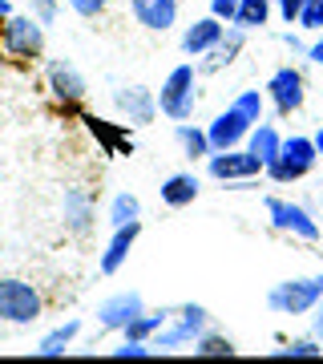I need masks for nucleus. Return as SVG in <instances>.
Segmentation results:
<instances>
[{
    "instance_id": "f257e3e1",
    "label": "nucleus",
    "mask_w": 323,
    "mask_h": 364,
    "mask_svg": "<svg viewBox=\"0 0 323 364\" xmlns=\"http://www.w3.org/2000/svg\"><path fill=\"white\" fill-rule=\"evenodd\" d=\"M40 312H45V299H40L37 284H28V279H16V275H4L0 279V320L4 324H37Z\"/></svg>"
},
{
    "instance_id": "f03ea898",
    "label": "nucleus",
    "mask_w": 323,
    "mask_h": 364,
    "mask_svg": "<svg viewBox=\"0 0 323 364\" xmlns=\"http://www.w3.org/2000/svg\"><path fill=\"white\" fill-rule=\"evenodd\" d=\"M0 45L16 61H37V57H45V25L33 13H13L0 28Z\"/></svg>"
},
{
    "instance_id": "7ed1b4c3",
    "label": "nucleus",
    "mask_w": 323,
    "mask_h": 364,
    "mask_svg": "<svg viewBox=\"0 0 323 364\" xmlns=\"http://www.w3.org/2000/svg\"><path fill=\"white\" fill-rule=\"evenodd\" d=\"M158 109H162L170 122H186V117L194 114V65H178L166 81H162Z\"/></svg>"
},
{
    "instance_id": "20e7f679",
    "label": "nucleus",
    "mask_w": 323,
    "mask_h": 364,
    "mask_svg": "<svg viewBox=\"0 0 323 364\" xmlns=\"http://www.w3.org/2000/svg\"><path fill=\"white\" fill-rule=\"evenodd\" d=\"M202 328H207V308H198V304H182L178 312H174V324H166L150 344L162 348V352L186 348V344H194V340L202 336Z\"/></svg>"
},
{
    "instance_id": "39448f33",
    "label": "nucleus",
    "mask_w": 323,
    "mask_h": 364,
    "mask_svg": "<svg viewBox=\"0 0 323 364\" xmlns=\"http://www.w3.org/2000/svg\"><path fill=\"white\" fill-rule=\"evenodd\" d=\"M315 142H307V138H291V142L279 146V154L267 162V170H271L275 182H291V178H303L311 166H315Z\"/></svg>"
},
{
    "instance_id": "423d86ee",
    "label": "nucleus",
    "mask_w": 323,
    "mask_h": 364,
    "mask_svg": "<svg viewBox=\"0 0 323 364\" xmlns=\"http://www.w3.org/2000/svg\"><path fill=\"white\" fill-rule=\"evenodd\" d=\"M142 312H146V299L138 291H117V296L97 304V328L102 332H126Z\"/></svg>"
},
{
    "instance_id": "0eeeda50",
    "label": "nucleus",
    "mask_w": 323,
    "mask_h": 364,
    "mask_svg": "<svg viewBox=\"0 0 323 364\" xmlns=\"http://www.w3.org/2000/svg\"><path fill=\"white\" fill-rule=\"evenodd\" d=\"M45 81H49L53 102H61L65 109H77V105L85 102V93H89L85 77H81V73L69 65V61H53V65L45 69Z\"/></svg>"
},
{
    "instance_id": "6e6552de",
    "label": "nucleus",
    "mask_w": 323,
    "mask_h": 364,
    "mask_svg": "<svg viewBox=\"0 0 323 364\" xmlns=\"http://www.w3.org/2000/svg\"><path fill=\"white\" fill-rule=\"evenodd\" d=\"M114 105L129 126H150L162 114L158 109V93H150L146 85H121V90H114Z\"/></svg>"
},
{
    "instance_id": "1a4fd4ad",
    "label": "nucleus",
    "mask_w": 323,
    "mask_h": 364,
    "mask_svg": "<svg viewBox=\"0 0 323 364\" xmlns=\"http://www.w3.org/2000/svg\"><path fill=\"white\" fill-rule=\"evenodd\" d=\"M319 296H323V275L319 279H291V284H279L271 291V308L299 316V312H307Z\"/></svg>"
},
{
    "instance_id": "9d476101",
    "label": "nucleus",
    "mask_w": 323,
    "mask_h": 364,
    "mask_svg": "<svg viewBox=\"0 0 323 364\" xmlns=\"http://www.w3.org/2000/svg\"><path fill=\"white\" fill-rule=\"evenodd\" d=\"M267 166L258 154H251V150H219V154H210V174L222 182H231V178H255L258 170Z\"/></svg>"
},
{
    "instance_id": "9b49d317",
    "label": "nucleus",
    "mask_w": 323,
    "mask_h": 364,
    "mask_svg": "<svg viewBox=\"0 0 323 364\" xmlns=\"http://www.w3.org/2000/svg\"><path fill=\"white\" fill-rule=\"evenodd\" d=\"M251 126H255V122H251L239 105H231L226 114H219L214 122H210V130H207L210 134V146H214V154H219V150H234V146L251 134Z\"/></svg>"
},
{
    "instance_id": "f8f14e48",
    "label": "nucleus",
    "mask_w": 323,
    "mask_h": 364,
    "mask_svg": "<svg viewBox=\"0 0 323 364\" xmlns=\"http://www.w3.org/2000/svg\"><path fill=\"white\" fill-rule=\"evenodd\" d=\"M138 235H142V219L126 223V227H114V235H109V247H105L102 259H97L102 275H117V272H121V263L129 259V251H133V243H138Z\"/></svg>"
},
{
    "instance_id": "ddd939ff",
    "label": "nucleus",
    "mask_w": 323,
    "mask_h": 364,
    "mask_svg": "<svg viewBox=\"0 0 323 364\" xmlns=\"http://www.w3.org/2000/svg\"><path fill=\"white\" fill-rule=\"evenodd\" d=\"M129 13L150 33H166L178 21V0H129Z\"/></svg>"
},
{
    "instance_id": "4468645a",
    "label": "nucleus",
    "mask_w": 323,
    "mask_h": 364,
    "mask_svg": "<svg viewBox=\"0 0 323 364\" xmlns=\"http://www.w3.org/2000/svg\"><path fill=\"white\" fill-rule=\"evenodd\" d=\"M81 122H85V130L102 142L105 154H133V138H129V130L121 122H105V117H97V114H81Z\"/></svg>"
},
{
    "instance_id": "2eb2a0df",
    "label": "nucleus",
    "mask_w": 323,
    "mask_h": 364,
    "mask_svg": "<svg viewBox=\"0 0 323 364\" xmlns=\"http://www.w3.org/2000/svg\"><path fill=\"white\" fill-rule=\"evenodd\" d=\"M222 37H226V33H222V21L210 13V16H202V21H194V25L182 33V49L190 53V57H202V53L219 49Z\"/></svg>"
},
{
    "instance_id": "dca6fc26",
    "label": "nucleus",
    "mask_w": 323,
    "mask_h": 364,
    "mask_svg": "<svg viewBox=\"0 0 323 364\" xmlns=\"http://www.w3.org/2000/svg\"><path fill=\"white\" fill-rule=\"evenodd\" d=\"M267 215L275 219V227H283V231L299 235V239H315V235H319V227L311 223L307 210L291 207V203H283V198H267Z\"/></svg>"
},
{
    "instance_id": "f3484780",
    "label": "nucleus",
    "mask_w": 323,
    "mask_h": 364,
    "mask_svg": "<svg viewBox=\"0 0 323 364\" xmlns=\"http://www.w3.org/2000/svg\"><path fill=\"white\" fill-rule=\"evenodd\" d=\"M267 90H271V102L283 117L295 114L299 105H303V77H299V69H279Z\"/></svg>"
},
{
    "instance_id": "a211bd4d",
    "label": "nucleus",
    "mask_w": 323,
    "mask_h": 364,
    "mask_svg": "<svg viewBox=\"0 0 323 364\" xmlns=\"http://www.w3.org/2000/svg\"><path fill=\"white\" fill-rule=\"evenodd\" d=\"M198 191H202V182H198V174H186V170H182V174H170L166 182H162V203H166V207H190L194 198H198Z\"/></svg>"
},
{
    "instance_id": "6ab92c4d",
    "label": "nucleus",
    "mask_w": 323,
    "mask_h": 364,
    "mask_svg": "<svg viewBox=\"0 0 323 364\" xmlns=\"http://www.w3.org/2000/svg\"><path fill=\"white\" fill-rule=\"evenodd\" d=\"M77 336H81V320H65V324H57L53 332H45V336H40L37 356H65V348H69Z\"/></svg>"
},
{
    "instance_id": "aec40b11",
    "label": "nucleus",
    "mask_w": 323,
    "mask_h": 364,
    "mask_svg": "<svg viewBox=\"0 0 323 364\" xmlns=\"http://www.w3.org/2000/svg\"><path fill=\"white\" fill-rule=\"evenodd\" d=\"M93 223V203L81 191H65V227L73 235H85Z\"/></svg>"
},
{
    "instance_id": "412c9836",
    "label": "nucleus",
    "mask_w": 323,
    "mask_h": 364,
    "mask_svg": "<svg viewBox=\"0 0 323 364\" xmlns=\"http://www.w3.org/2000/svg\"><path fill=\"white\" fill-rule=\"evenodd\" d=\"M109 227H126V223L133 219H142V198L138 195H129V191H117L114 198H109Z\"/></svg>"
},
{
    "instance_id": "4be33fe9",
    "label": "nucleus",
    "mask_w": 323,
    "mask_h": 364,
    "mask_svg": "<svg viewBox=\"0 0 323 364\" xmlns=\"http://www.w3.org/2000/svg\"><path fill=\"white\" fill-rule=\"evenodd\" d=\"M166 324H170V312H142L133 324L126 328V332H121V336H126V340H146V344H150V340H154Z\"/></svg>"
},
{
    "instance_id": "5701e85b",
    "label": "nucleus",
    "mask_w": 323,
    "mask_h": 364,
    "mask_svg": "<svg viewBox=\"0 0 323 364\" xmlns=\"http://www.w3.org/2000/svg\"><path fill=\"white\" fill-rule=\"evenodd\" d=\"M178 146L186 150V158H210L214 146H210V134L207 130H194L186 122H178Z\"/></svg>"
},
{
    "instance_id": "b1692460",
    "label": "nucleus",
    "mask_w": 323,
    "mask_h": 364,
    "mask_svg": "<svg viewBox=\"0 0 323 364\" xmlns=\"http://www.w3.org/2000/svg\"><path fill=\"white\" fill-rule=\"evenodd\" d=\"M267 16H271V0H243L231 25H239V28H258V25H267Z\"/></svg>"
},
{
    "instance_id": "393cba45",
    "label": "nucleus",
    "mask_w": 323,
    "mask_h": 364,
    "mask_svg": "<svg viewBox=\"0 0 323 364\" xmlns=\"http://www.w3.org/2000/svg\"><path fill=\"white\" fill-rule=\"evenodd\" d=\"M279 146H283V138H279L271 126H255V130H251V154H258L263 162H271V158L279 154Z\"/></svg>"
},
{
    "instance_id": "a878e982",
    "label": "nucleus",
    "mask_w": 323,
    "mask_h": 364,
    "mask_svg": "<svg viewBox=\"0 0 323 364\" xmlns=\"http://www.w3.org/2000/svg\"><path fill=\"white\" fill-rule=\"evenodd\" d=\"M194 352L198 356H234V344L226 336H198L194 340Z\"/></svg>"
},
{
    "instance_id": "bb28decb",
    "label": "nucleus",
    "mask_w": 323,
    "mask_h": 364,
    "mask_svg": "<svg viewBox=\"0 0 323 364\" xmlns=\"http://www.w3.org/2000/svg\"><path fill=\"white\" fill-rule=\"evenodd\" d=\"M243 33H246V28H234L231 37H222V41H219V49H214V65H231L234 53L243 49Z\"/></svg>"
},
{
    "instance_id": "cd10ccee",
    "label": "nucleus",
    "mask_w": 323,
    "mask_h": 364,
    "mask_svg": "<svg viewBox=\"0 0 323 364\" xmlns=\"http://www.w3.org/2000/svg\"><path fill=\"white\" fill-rule=\"evenodd\" d=\"M65 4L77 16H85V21H93V16H102L105 9H109V0H65Z\"/></svg>"
},
{
    "instance_id": "c85d7f7f",
    "label": "nucleus",
    "mask_w": 323,
    "mask_h": 364,
    "mask_svg": "<svg viewBox=\"0 0 323 364\" xmlns=\"http://www.w3.org/2000/svg\"><path fill=\"white\" fill-rule=\"evenodd\" d=\"M299 25H303V28H323V0H303Z\"/></svg>"
},
{
    "instance_id": "c756f323",
    "label": "nucleus",
    "mask_w": 323,
    "mask_h": 364,
    "mask_svg": "<svg viewBox=\"0 0 323 364\" xmlns=\"http://www.w3.org/2000/svg\"><path fill=\"white\" fill-rule=\"evenodd\" d=\"M150 352H154V344H146V340H121L117 348H109V356L121 360V356H150Z\"/></svg>"
},
{
    "instance_id": "7c9ffc66",
    "label": "nucleus",
    "mask_w": 323,
    "mask_h": 364,
    "mask_svg": "<svg viewBox=\"0 0 323 364\" xmlns=\"http://www.w3.org/2000/svg\"><path fill=\"white\" fill-rule=\"evenodd\" d=\"M234 105H239V109H243V114L251 117V122H258V114H263V97H258V90H246Z\"/></svg>"
},
{
    "instance_id": "2f4dec72",
    "label": "nucleus",
    "mask_w": 323,
    "mask_h": 364,
    "mask_svg": "<svg viewBox=\"0 0 323 364\" xmlns=\"http://www.w3.org/2000/svg\"><path fill=\"white\" fill-rule=\"evenodd\" d=\"M33 16L40 25H53L57 21V0H33Z\"/></svg>"
},
{
    "instance_id": "473e14b6",
    "label": "nucleus",
    "mask_w": 323,
    "mask_h": 364,
    "mask_svg": "<svg viewBox=\"0 0 323 364\" xmlns=\"http://www.w3.org/2000/svg\"><path fill=\"white\" fill-rule=\"evenodd\" d=\"M239 4H243V0H210V13L219 16V21H234Z\"/></svg>"
},
{
    "instance_id": "72a5a7b5",
    "label": "nucleus",
    "mask_w": 323,
    "mask_h": 364,
    "mask_svg": "<svg viewBox=\"0 0 323 364\" xmlns=\"http://www.w3.org/2000/svg\"><path fill=\"white\" fill-rule=\"evenodd\" d=\"M279 13H283V21L291 25V21H299V13H303V0H279Z\"/></svg>"
},
{
    "instance_id": "f704fd0d",
    "label": "nucleus",
    "mask_w": 323,
    "mask_h": 364,
    "mask_svg": "<svg viewBox=\"0 0 323 364\" xmlns=\"http://www.w3.org/2000/svg\"><path fill=\"white\" fill-rule=\"evenodd\" d=\"M9 16H13V0H0V25H4Z\"/></svg>"
},
{
    "instance_id": "c9c22d12",
    "label": "nucleus",
    "mask_w": 323,
    "mask_h": 364,
    "mask_svg": "<svg viewBox=\"0 0 323 364\" xmlns=\"http://www.w3.org/2000/svg\"><path fill=\"white\" fill-rule=\"evenodd\" d=\"M311 61H319V65H323V41L315 45V49H311Z\"/></svg>"
},
{
    "instance_id": "e433bc0d",
    "label": "nucleus",
    "mask_w": 323,
    "mask_h": 364,
    "mask_svg": "<svg viewBox=\"0 0 323 364\" xmlns=\"http://www.w3.org/2000/svg\"><path fill=\"white\" fill-rule=\"evenodd\" d=\"M315 150H319V154H323V130H319V138H315Z\"/></svg>"
}]
</instances>
